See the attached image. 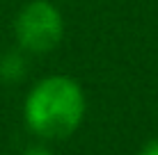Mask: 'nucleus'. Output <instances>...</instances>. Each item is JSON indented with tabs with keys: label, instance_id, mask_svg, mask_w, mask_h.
I'll use <instances>...</instances> for the list:
<instances>
[{
	"label": "nucleus",
	"instance_id": "f03ea898",
	"mask_svg": "<svg viewBox=\"0 0 158 155\" xmlns=\"http://www.w3.org/2000/svg\"><path fill=\"white\" fill-rule=\"evenodd\" d=\"M14 37L23 52L44 55L60 46L64 37V18L48 0L28 2L14 21Z\"/></svg>",
	"mask_w": 158,
	"mask_h": 155
},
{
	"label": "nucleus",
	"instance_id": "39448f33",
	"mask_svg": "<svg viewBox=\"0 0 158 155\" xmlns=\"http://www.w3.org/2000/svg\"><path fill=\"white\" fill-rule=\"evenodd\" d=\"M140 155H158V139H151L142 151H140Z\"/></svg>",
	"mask_w": 158,
	"mask_h": 155
},
{
	"label": "nucleus",
	"instance_id": "7ed1b4c3",
	"mask_svg": "<svg viewBox=\"0 0 158 155\" xmlns=\"http://www.w3.org/2000/svg\"><path fill=\"white\" fill-rule=\"evenodd\" d=\"M28 73V60L21 50H7L0 55V80L2 82H19Z\"/></svg>",
	"mask_w": 158,
	"mask_h": 155
},
{
	"label": "nucleus",
	"instance_id": "20e7f679",
	"mask_svg": "<svg viewBox=\"0 0 158 155\" xmlns=\"http://www.w3.org/2000/svg\"><path fill=\"white\" fill-rule=\"evenodd\" d=\"M21 155H53L48 148H44V146H28Z\"/></svg>",
	"mask_w": 158,
	"mask_h": 155
},
{
	"label": "nucleus",
	"instance_id": "f257e3e1",
	"mask_svg": "<svg viewBox=\"0 0 158 155\" xmlns=\"http://www.w3.org/2000/svg\"><path fill=\"white\" fill-rule=\"evenodd\" d=\"M87 100L76 80L67 76L44 78L23 103V119L30 132L44 139H64L73 135L85 119Z\"/></svg>",
	"mask_w": 158,
	"mask_h": 155
}]
</instances>
